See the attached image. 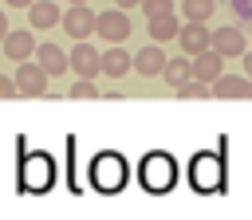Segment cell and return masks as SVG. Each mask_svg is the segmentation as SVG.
<instances>
[{
	"mask_svg": "<svg viewBox=\"0 0 252 220\" xmlns=\"http://www.w3.org/2000/svg\"><path fill=\"white\" fill-rule=\"evenodd\" d=\"M35 63H39L47 75H63V71H71V67H67V55H63L59 43H35Z\"/></svg>",
	"mask_w": 252,
	"mask_h": 220,
	"instance_id": "cell-17",
	"label": "cell"
},
{
	"mask_svg": "<svg viewBox=\"0 0 252 220\" xmlns=\"http://www.w3.org/2000/svg\"><path fill=\"white\" fill-rule=\"evenodd\" d=\"M181 98H209L213 90H209V82H201V79H185L181 86H173Z\"/></svg>",
	"mask_w": 252,
	"mask_h": 220,
	"instance_id": "cell-21",
	"label": "cell"
},
{
	"mask_svg": "<svg viewBox=\"0 0 252 220\" xmlns=\"http://www.w3.org/2000/svg\"><path fill=\"white\" fill-rule=\"evenodd\" d=\"M63 31L71 39H87L94 35V8L87 4H71V12H63Z\"/></svg>",
	"mask_w": 252,
	"mask_h": 220,
	"instance_id": "cell-6",
	"label": "cell"
},
{
	"mask_svg": "<svg viewBox=\"0 0 252 220\" xmlns=\"http://www.w3.org/2000/svg\"><path fill=\"white\" fill-rule=\"evenodd\" d=\"M4 35H8V12H0V43H4Z\"/></svg>",
	"mask_w": 252,
	"mask_h": 220,
	"instance_id": "cell-26",
	"label": "cell"
},
{
	"mask_svg": "<svg viewBox=\"0 0 252 220\" xmlns=\"http://www.w3.org/2000/svg\"><path fill=\"white\" fill-rule=\"evenodd\" d=\"M138 173H142L146 192H169L177 185V165H173L169 153H146V161H142Z\"/></svg>",
	"mask_w": 252,
	"mask_h": 220,
	"instance_id": "cell-3",
	"label": "cell"
},
{
	"mask_svg": "<svg viewBox=\"0 0 252 220\" xmlns=\"http://www.w3.org/2000/svg\"><path fill=\"white\" fill-rule=\"evenodd\" d=\"M130 67H134V59H130L118 43H110V47L98 55V71H102V75H110V79H122Z\"/></svg>",
	"mask_w": 252,
	"mask_h": 220,
	"instance_id": "cell-14",
	"label": "cell"
},
{
	"mask_svg": "<svg viewBox=\"0 0 252 220\" xmlns=\"http://www.w3.org/2000/svg\"><path fill=\"white\" fill-rule=\"evenodd\" d=\"M51 161L47 157H35V161H28V173H24V185L32 189V192H43L47 185H51Z\"/></svg>",
	"mask_w": 252,
	"mask_h": 220,
	"instance_id": "cell-18",
	"label": "cell"
},
{
	"mask_svg": "<svg viewBox=\"0 0 252 220\" xmlns=\"http://www.w3.org/2000/svg\"><path fill=\"white\" fill-rule=\"evenodd\" d=\"M126 181H130V165H126L122 153H114V149L94 153V161H91V185H94L98 192L114 196V192L126 189Z\"/></svg>",
	"mask_w": 252,
	"mask_h": 220,
	"instance_id": "cell-1",
	"label": "cell"
},
{
	"mask_svg": "<svg viewBox=\"0 0 252 220\" xmlns=\"http://www.w3.org/2000/svg\"><path fill=\"white\" fill-rule=\"evenodd\" d=\"M213 8H217V0H181V12H185V20H209L213 16Z\"/></svg>",
	"mask_w": 252,
	"mask_h": 220,
	"instance_id": "cell-20",
	"label": "cell"
},
{
	"mask_svg": "<svg viewBox=\"0 0 252 220\" xmlns=\"http://www.w3.org/2000/svg\"><path fill=\"white\" fill-rule=\"evenodd\" d=\"M16 94V79L12 75H0V98H12Z\"/></svg>",
	"mask_w": 252,
	"mask_h": 220,
	"instance_id": "cell-24",
	"label": "cell"
},
{
	"mask_svg": "<svg viewBox=\"0 0 252 220\" xmlns=\"http://www.w3.org/2000/svg\"><path fill=\"white\" fill-rule=\"evenodd\" d=\"M189 185H193L197 192H205V196L224 192V161H220L217 153H197V157L189 161Z\"/></svg>",
	"mask_w": 252,
	"mask_h": 220,
	"instance_id": "cell-2",
	"label": "cell"
},
{
	"mask_svg": "<svg viewBox=\"0 0 252 220\" xmlns=\"http://www.w3.org/2000/svg\"><path fill=\"white\" fill-rule=\"evenodd\" d=\"M146 31H150V39H154V43H169V39H177V31H181V20H177V12L146 16Z\"/></svg>",
	"mask_w": 252,
	"mask_h": 220,
	"instance_id": "cell-11",
	"label": "cell"
},
{
	"mask_svg": "<svg viewBox=\"0 0 252 220\" xmlns=\"http://www.w3.org/2000/svg\"><path fill=\"white\" fill-rule=\"evenodd\" d=\"M161 79H165L169 86H181L185 79H193V63H189V55H181V59H165Z\"/></svg>",
	"mask_w": 252,
	"mask_h": 220,
	"instance_id": "cell-19",
	"label": "cell"
},
{
	"mask_svg": "<svg viewBox=\"0 0 252 220\" xmlns=\"http://www.w3.org/2000/svg\"><path fill=\"white\" fill-rule=\"evenodd\" d=\"M240 59H244V75H248V79H252V51H244V55H240Z\"/></svg>",
	"mask_w": 252,
	"mask_h": 220,
	"instance_id": "cell-25",
	"label": "cell"
},
{
	"mask_svg": "<svg viewBox=\"0 0 252 220\" xmlns=\"http://www.w3.org/2000/svg\"><path fill=\"white\" fill-rule=\"evenodd\" d=\"M94 31H98L106 43H126V39H130V16H126V8L98 12V16H94Z\"/></svg>",
	"mask_w": 252,
	"mask_h": 220,
	"instance_id": "cell-5",
	"label": "cell"
},
{
	"mask_svg": "<svg viewBox=\"0 0 252 220\" xmlns=\"http://www.w3.org/2000/svg\"><path fill=\"white\" fill-rule=\"evenodd\" d=\"M134 4H142V0H114V8H126V12H130Z\"/></svg>",
	"mask_w": 252,
	"mask_h": 220,
	"instance_id": "cell-27",
	"label": "cell"
},
{
	"mask_svg": "<svg viewBox=\"0 0 252 220\" xmlns=\"http://www.w3.org/2000/svg\"><path fill=\"white\" fill-rule=\"evenodd\" d=\"M32 51H35L32 28H28V31H12V28H8V35H4V55H8L12 63H20V59H32Z\"/></svg>",
	"mask_w": 252,
	"mask_h": 220,
	"instance_id": "cell-16",
	"label": "cell"
},
{
	"mask_svg": "<svg viewBox=\"0 0 252 220\" xmlns=\"http://www.w3.org/2000/svg\"><path fill=\"white\" fill-rule=\"evenodd\" d=\"M161 67H165V51H161V43L150 39V43L134 55V71L146 75V79H154V75H161Z\"/></svg>",
	"mask_w": 252,
	"mask_h": 220,
	"instance_id": "cell-13",
	"label": "cell"
},
{
	"mask_svg": "<svg viewBox=\"0 0 252 220\" xmlns=\"http://www.w3.org/2000/svg\"><path fill=\"white\" fill-rule=\"evenodd\" d=\"M16 94H28V98H39V94H47V71L35 63V59H20L16 63Z\"/></svg>",
	"mask_w": 252,
	"mask_h": 220,
	"instance_id": "cell-4",
	"label": "cell"
},
{
	"mask_svg": "<svg viewBox=\"0 0 252 220\" xmlns=\"http://www.w3.org/2000/svg\"><path fill=\"white\" fill-rule=\"evenodd\" d=\"M209 90L217 98H252V79L248 75H220V79H213Z\"/></svg>",
	"mask_w": 252,
	"mask_h": 220,
	"instance_id": "cell-12",
	"label": "cell"
},
{
	"mask_svg": "<svg viewBox=\"0 0 252 220\" xmlns=\"http://www.w3.org/2000/svg\"><path fill=\"white\" fill-rule=\"evenodd\" d=\"M4 4H8V8H28L32 0H4Z\"/></svg>",
	"mask_w": 252,
	"mask_h": 220,
	"instance_id": "cell-28",
	"label": "cell"
},
{
	"mask_svg": "<svg viewBox=\"0 0 252 220\" xmlns=\"http://www.w3.org/2000/svg\"><path fill=\"white\" fill-rule=\"evenodd\" d=\"M67 4H87V0H67Z\"/></svg>",
	"mask_w": 252,
	"mask_h": 220,
	"instance_id": "cell-29",
	"label": "cell"
},
{
	"mask_svg": "<svg viewBox=\"0 0 252 220\" xmlns=\"http://www.w3.org/2000/svg\"><path fill=\"white\" fill-rule=\"evenodd\" d=\"M189 63H193V79H201V82H209V86H213V79L224 75V55H217L213 47H205V51L193 55Z\"/></svg>",
	"mask_w": 252,
	"mask_h": 220,
	"instance_id": "cell-10",
	"label": "cell"
},
{
	"mask_svg": "<svg viewBox=\"0 0 252 220\" xmlns=\"http://www.w3.org/2000/svg\"><path fill=\"white\" fill-rule=\"evenodd\" d=\"M67 67H71L79 79L102 75V71H98V51H94L91 43H83V39H75V47H71V55H67Z\"/></svg>",
	"mask_w": 252,
	"mask_h": 220,
	"instance_id": "cell-7",
	"label": "cell"
},
{
	"mask_svg": "<svg viewBox=\"0 0 252 220\" xmlns=\"http://www.w3.org/2000/svg\"><path fill=\"white\" fill-rule=\"evenodd\" d=\"M59 20H63V12H59L55 0H32L28 4V24L32 28H55Z\"/></svg>",
	"mask_w": 252,
	"mask_h": 220,
	"instance_id": "cell-15",
	"label": "cell"
},
{
	"mask_svg": "<svg viewBox=\"0 0 252 220\" xmlns=\"http://www.w3.org/2000/svg\"><path fill=\"white\" fill-rule=\"evenodd\" d=\"M142 12H146V16H161V12H173V0H142Z\"/></svg>",
	"mask_w": 252,
	"mask_h": 220,
	"instance_id": "cell-23",
	"label": "cell"
},
{
	"mask_svg": "<svg viewBox=\"0 0 252 220\" xmlns=\"http://www.w3.org/2000/svg\"><path fill=\"white\" fill-rule=\"evenodd\" d=\"M98 94V86H94V79H79L75 86H71V98H94Z\"/></svg>",
	"mask_w": 252,
	"mask_h": 220,
	"instance_id": "cell-22",
	"label": "cell"
},
{
	"mask_svg": "<svg viewBox=\"0 0 252 220\" xmlns=\"http://www.w3.org/2000/svg\"><path fill=\"white\" fill-rule=\"evenodd\" d=\"M209 47L224 59H236V55H244V31L240 28H217L209 35Z\"/></svg>",
	"mask_w": 252,
	"mask_h": 220,
	"instance_id": "cell-9",
	"label": "cell"
},
{
	"mask_svg": "<svg viewBox=\"0 0 252 220\" xmlns=\"http://www.w3.org/2000/svg\"><path fill=\"white\" fill-rule=\"evenodd\" d=\"M209 28L201 24V20H189V24H181V31H177V43H181V51L193 59V55H201L205 47H209Z\"/></svg>",
	"mask_w": 252,
	"mask_h": 220,
	"instance_id": "cell-8",
	"label": "cell"
}]
</instances>
